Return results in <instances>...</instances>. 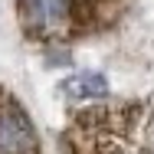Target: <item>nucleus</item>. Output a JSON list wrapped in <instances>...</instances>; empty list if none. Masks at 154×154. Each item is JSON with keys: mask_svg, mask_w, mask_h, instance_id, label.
<instances>
[{"mask_svg": "<svg viewBox=\"0 0 154 154\" xmlns=\"http://www.w3.org/2000/svg\"><path fill=\"white\" fill-rule=\"evenodd\" d=\"M115 3L118 0H17V13L30 39L66 43L108 20Z\"/></svg>", "mask_w": 154, "mask_h": 154, "instance_id": "nucleus-1", "label": "nucleus"}, {"mask_svg": "<svg viewBox=\"0 0 154 154\" xmlns=\"http://www.w3.org/2000/svg\"><path fill=\"white\" fill-rule=\"evenodd\" d=\"M0 154H39L36 128L17 95L0 89Z\"/></svg>", "mask_w": 154, "mask_h": 154, "instance_id": "nucleus-2", "label": "nucleus"}, {"mask_svg": "<svg viewBox=\"0 0 154 154\" xmlns=\"http://www.w3.org/2000/svg\"><path fill=\"white\" fill-rule=\"evenodd\" d=\"M59 92L72 102H92V98H105L108 95V82L102 72H75L59 85Z\"/></svg>", "mask_w": 154, "mask_h": 154, "instance_id": "nucleus-3", "label": "nucleus"}]
</instances>
